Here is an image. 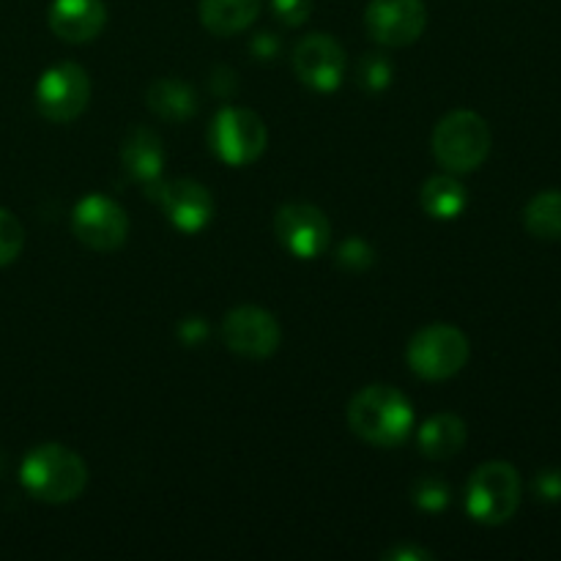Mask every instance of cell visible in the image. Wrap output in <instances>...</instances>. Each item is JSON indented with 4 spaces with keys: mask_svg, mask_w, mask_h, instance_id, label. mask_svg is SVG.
Segmentation results:
<instances>
[{
    "mask_svg": "<svg viewBox=\"0 0 561 561\" xmlns=\"http://www.w3.org/2000/svg\"><path fill=\"white\" fill-rule=\"evenodd\" d=\"M348 425L362 442L373 447H398L411 436L414 409L409 398L394 387L373 383L351 400Z\"/></svg>",
    "mask_w": 561,
    "mask_h": 561,
    "instance_id": "cell-1",
    "label": "cell"
},
{
    "mask_svg": "<svg viewBox=\"0 0 561 561\" xmlns=\"http://www.w3.org/2000/svg\"><path fill=\"white\" fill-rule=\"evenodd\" d=\"M22 488L33 499L64 504L80 496L88 485V469L77 453L60 444H42L31 449L20 466Z\"/></svg>",
    "mask_w": 561,
    "mask_h": 561,
    "instance_id": "cell-2",
    "label": "cell"
},
{
    "mask_svg": "<svg viewBox=\"0 0 561 561\" xmlns=\"http://www.w3.org/2000/svg\"><path fill=\"white\" fill-rule=\"evenodd\" d=\"M491 126L471 110H455L444 115L433 129V157L449 173H471L491 153Z\"/></svg>",
    "mask_w": 561,
    "mask_h": 561,
    "instance_id": "cell-3",
    "label": "cell"
},
{
    "mask_svg": "<svg viewBox=\"0 0 561 561\" xmlns=\"http://www.w3.org/2000/svg\"><path fill=\"white\" fill-rule=\"evenodd\" d=\"M520 474L504 460L482 463L466 485V510L477 524L502 526L520 507Z\"/></svg>",
    "mask_w": 561,
    "mask_h": 561,
    "instance_id": "cell-4",
    "label": "cell"
},
{
    "mask_svg": "<svg viewBox=\"0 0 561 561\" xmlns=\"http://www.w3.org/2000/svg\"><path fill=\"white\" fill-rule=\"evenodd\" d=\"M469 356V337L460 329L447 327V323H433V327L420 329L409 340V351H405L409 367L425 381H447V378L458 376Z\"/></svg>",
    "mask_w": 561,
    "mask_h": 561,
    "instance_id": "cell-5",
    "label": "cell"
},
{
    "mask_svg": "<svg viewBox=\"0 0 561 561\" xmlns=\"http://www.w3.org/2000/svg\"><path fill=\"white\" fill-rule=\"evenodd\" d=\"M208 142H211V151L217 153L225 164L244 168V164H252L263 151H266L268 131L266 124L261 121V115H255L252 110L225 107L219 110L217 118L211 121Z\"/></svg>",
    "mask_w": 561,
    "mask_h": 561,
    "instance_id": "cell-6",
    "label": "cell"
},
{
    "mask_svg": "<svg viewBox=\"0 0 561 561\" xmlns=\"http://www.w3.org/2000/svg\"><path fill=\"white\" fill-rule=\"evenodd\" d=\"M91 99V80L88 71L77 64H58L44 71L36 82V107L38 113L55 124H69Z\"/></svg>",
    "mask_w": 561,
    "mask_h": 561,
    "instance_id": "cell-7",
    "label": "cell"
},
{
    "mask_svg": "<svg viewBox=\"0 0 561 561\" xmlns=\"http://www.w3.org/2000/svg\"><path fill=\"white\" fill-rule=\"evenodd\" d=\"M71 228L88 250L113 252L124 247L126 236H129V217L110 197L88 195L75 206Z\"/></svg>",
    "mask_w": 561,
    "mask_h": 561,
    "instance_id": "cell-8",
    "label": "cell"
},
{
    "mask_svg": "<svg viewBox=\"0 0 561 561\" xmlns=\"http://www.w3.org/2000/svg\"><path fill=\"white\" fill-rule=\"evenodd\" d=\"M427 9L422 0H370L365 27L383 47H409L425 33Z\"/></svg>",
    "mask_w": 561,
    "mask_h": 561,
    "instance_id": "cell-9",
    "label": "cell"
},
{
    "mask_svg": "<svg viewBox=\"0 0 561 561\" xmlns=\"http://www.w3.org/2000/svg\"><path fill=\"white\" fill-rule=\"evenodd\" d=\"M274 230H277L279 244L294 257H305V261L321 255L332 239L327 214L310 203H285L283 208H277Z\"/></svg>",
    "mask_w": 561,
    "mask_h": 561,
    "instance_id": "cell-10",
    "label": "cell"
},
{
    "mask_svg": "<svg viewBox=\"0 0 561 561\" xmlns=\"http://www.w3.org/2000/svg\"><path fill=\"white\" fill-rule=\"evenodd\" d=\"M222 340L233 354L244 359H268L279 348V323L261 307H236L222 321Z\"/></svg>",
    "mask_w": 561,
    "mask_h": 561,
    "instance_id": "cell-11",
    "label": "cell"
},
{
    "mask_svg": "<svg viewBox=\"0 0 561 561\" xmlns=\"http://www.w3.org/2000/svg\"><path fill=\"white\" fill-rule=\"evenodd\" d=\"M148 195L162 206L164 217L181 233H201L214 217V197L203 184L192 179L159 181Z\"/></svg>",
    "mask_w": 561,
    "mask_h": 561,
    "instance_id": "cell-12",
    "label": "cell"
},
{
    "mask_svg": "<svg viewBox=\"0 0 561 561\" xmlns=\"http://www.w3.org/2000/svg\"><path fill=\"white\" fill-rule=\"evenodd\" d=\"M294 69L312 91H334L345 75V53L327 33H310L294 49Z\"/></svg>",
    "mask_w": 561,
    "mask_h": 561,
    "instance_id": "cell-13",
    "label": "cell"
},
{
    "mask_svg": "<svg viewBox=\"0 0 561 561\" xmlns=\"http://www.w3.org/2000/svg\"><path fill=\"white\" fill-rule=\"evenodd\" d=\"M49 31L69 44H85L107 25V5L102 0H53Z\"/></svg>",
    "mask_w": 561,
    "mask_h": 561,
    "instance_id": "cell-14",
    "label": "cell"
},
{
    "mask_svg": "<svg viewBox=\"0 0 561 561\" xmlns=\"http://www.w3.org/2000/svg\"><path fill=\"white\" fill-rule=\"evenodd\" d=\"M121 164H124V170L137 184L146 186L148 195L162 181L164 168V148L157 131L146 129V126L131 129L126 135L124 146H121Z\"/></svg>",
    "mask_w": 561,
    "mask_h": 561,
    "instance_id": "cell-15",
    "label": "cell"
},
{
    "mask_svg": "<svg viewBox=\"0 0 561 561\" xmlns=\"http://www.w3.org/2000/svg\"><path fill=\"white\" fill-rule=\"evenodd\" d=\"M146 104L159 118L181 124L197 113V93L190 82L179 80V77H162L148 85Z\"/></svg>",
    "mask_w": 561,
    "mask_h": 561,
    "instance_id": "cell-16",
    "label": "cell"
},
{
    "mask_svg": "<svg viewBox=\"0 0 561 561\" xmlns=\"http://www.w3.org/2000/svg\"><path fill=\"white\" fill-rule=\"evenodd\" d=\"M466 422L455 414H438L420 431V453L431 460H449L466 447Z\"/></svg>",
    "mask_w": 561,
    "mask_h": 561,
    "instance_id": "cell-17",
    "label": "cell"
},
{
    "mask_svg": "<svg viewBox=\"0 0 561 561\" xmlns=\"http://www.w3.org/2000/svg\"><path fill=\"white\" fill-rule=\"evenodd\" d=\"M261 11V0H201V20L217 36L247 31Z\"/></svg>",
    "mask_w": 561,
    "mask_h": 561,
    "instance_id": "cell-18",
    "label": "cell"
},
{
    "mask_svg": "<svg viewBox=\"0 0 561 561\" xmlns=\"http://www.w3.org/2000/svg\"><path fill=\"white\" fill-rule=\"evenodd\" d=\"M420 201L433 219H455L469 206V192L453 175H433L422 184Z\"/></svg>",
    "mask_w": 561,
    "mask_h": 561,
    "instance_id": "cell-19",
    "label": "cell"
},
{
    "mask_svg": "<svg viewBox=\"0 0 561 561\" xmlns=\"http://www.w3.org/2000/svg\"><path fill=\"white\" fill-rule=\"evenodd\" d=\"M524 228L535 239L561 241V192L546 190L531 197L524 208Z\"/></svg>",
    "mask_w": 561,
    "mask_h": 561,
    "instance_id": "cell-20",
    "label": "cell"
},
{
    "mask_svg": "<svg viewBox=\"0 0 561 561\" xmlns=\"http://www.w3.org/2000/svg\"><path fill=\"white\" fill-rule=\"evenodd\" d=\"M392 75H394L392 60L381 53L362 55L359 69H356V80H359V85L367 88V91H383V88H389Z\"/></svg>",
    "mask_w": 561,
    "mask_h": 561,
    "instance_id": "cell-21",
    "label": "cell"
},
{
    "mask_svg": "<svg viewBox=\"0 0 561 561\" xmlns=\"http://www.w3.org/2000/svg\"><path fill=\"white\" fill-rule=\"evenodd\" d=\"M411 499L425 513H442L449 504V488L442 477H420L411 485Z\"/></svg>",
    "mask_w": 561,
    "mask_h": 561,
    "instance_id": "cell-22",
    "label": "cell"
},
{
    "mask_svg": "<svg viewBox=\"0 0 561 561\" xmlns=\"http://www.w3.org/2000/svg\"><path fill=\"white\" fill-rule=\"evenodd\" d=\"M25 247V230L11 211L0 208V266H9Z\"/></svg>",
    "mask_w": 561,
    "mask_h": 561,
    "instance_id": "cell-23",
    "label": "cell"
},
{
    "mask_svg": "<svg viewBox=\"0 0 561 561\" xmlns=\"http://www.w3.org/2000/svg\"><path fill=\"white\" fill-rule=\"evenodd\" d=\"M337 261L340 266L348 268V272H365V268L373 266L376 255H373V247L365 244L362 239H348L343 247H340Z\"/></svg>",
    "mask_w": 561,
    "mask_h": 561,
    "instance_id": "cell-24",
    "label": "cell"
},
{
    "mask_svg": "<svg viewBox=\"0 0 561 561\" xmlns=\"http://www.w3.org/2000/svg\"><path fill=\"white\" fill-rule=\"evenodd\" d=\"M274 16H277L283 25L296 27L305 25L312 14V0H272Z\"/></svg>",
    "mask_w": 561,
    "mask_h": 561,
    "instance_id": "cell-25",
    "label": "cell"
},
{
    "mask_svg": "<svg viewBox=\"0 0 561 561\" xmlns=\"http://www.w3.org/2000/svg\"><path fill=\"white\" fill-rule=\"evenodd\" d=\"M535 493L542 502H561V469H542L535 477Z\"/></svg>",
    "mask_w": 561,
    "mask_h": 561,
    "instance_id": "cell-26",
    "label": "cell"
},
{
    "mask_svg": "<svg viewBox=\"0 0 561 561\" xmlns=\"http://www.w3.org/2000/svg\"><path fill=\"white\" fill-rule=\"evenodd\" d=\"M206 337H208V323L203 321L201 316L184 318V321L179 323V340L184 345H201L206 343Z\"/></svg>",
    "mask_w": 561,
    "mask_h": 561,
    "instance_id": "cell-27",
    "label": "cell"
},
{
    "mask_svg": "<svg viewBox=\"0 0 561 561\" xmlns=\"http://www.w3.org/2000/svg\"><path fill=\"white\" fill-rule=\"evenodd\" d=\"M279 47H283V44H279V38L274 36V33H257V36L252 38V44H250L252 55H255V58H261V60H272L274 55L279 53Z\"/></svg>",
    "mask_w": 561,
    "mask_h": 561,
    "instance_id": "cell-28",
    "label": "cell"
},
{
    "mask_svg": "<svg viewBox=\"0 0 561 561\" xmlns=\"http://www.w3.org/2000/svg\"><path fill=\"white\" fill-rule=\"evenodd\" d=\"M383 559H392V561H431L433 553L431 551H422L416 546H398L392 551L383 553Z\"/></svg>",
    "mask_w": 561,
    "mask_h": 561,
    "instance_id": "cell-29",
    "label": "cell"
},
{
    "mask_svg": "<svg viewBox=\"0 0 561 561\" xmlns=\"http://www.w3.org/2000/svg\"><path fill=\"white\" fill-rule=\"evenodd\" d=\"M236 80H239V77H236L230 69H225V66H217V69L211 71V88L219 93V96H230L228 88H225V82H228V85H233V88H239V82H236Z\"/></svg>",
    "mask_w": 561,
    "mask_h": 561,
    "instance_id": "cell-30",
    "label": "cell"
},
{
    "mask_svg": "<svg viewBox=\"0 0 561 561\" xmlns=\"http://www.w3.org/2000/svg\"><path fill=\"white\" fill-rule=\"evenodd\" d=\"M3 471H5V455L3 449H0V477H3Z\"/></svg>",
    "mask_w": 561,
    "mask_h": 561,
    "instance_id": "cell-31",
    "label": "cell"
}]
</instances>
